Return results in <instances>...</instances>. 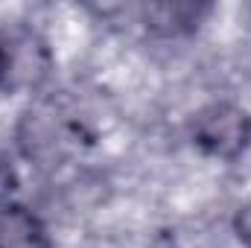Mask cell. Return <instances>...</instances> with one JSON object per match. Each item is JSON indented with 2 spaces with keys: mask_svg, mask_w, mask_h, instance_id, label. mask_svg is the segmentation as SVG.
<instances>
[{
  "mask_svg": "<svg viewBox=\"0 0 251 248\" xmlns=\"http://www.w3.org/2000/svg\"><path fill=\"white\" fill-rule=\"evenodd\" d=\"M190 134L204 155L234 161L251 143V114L234 102H210L193 117Z\"/></svg>",
  "mask_w": 251,
  "mask_h": 248,
  "instance_id": "1",
  "label": "cell"
},
{
  "mask_svg": "<svg viewBox=\"0 0 251 248\" xmlns=\"http://www.w3.org/2000/svg\"><path fill=\"white\" fill-rule=\"evenodd\" d=\"M0 248H50L47 231L41 219L21 207V204H3L0 207Z\"/></svg>",
  "mask_w": 251,
  "mask_h": 248,
  "instance_id": "2",
  "label": "cell"
},
{
  "mask_svg": "<svg viewBox=\"0 0 251 248\" xmlns=\"http://www.w3.org/2000/svg\"><path fill=\"white\" fill-rule=\"evenodd\" d=\"M204 12H207V6H196V3H152V6H146L143 21H146V29L170 38V35L193 32Z\"/></svg>",
  "mask_w": 251,
  "mask_h": 248,
  "instance_id": "3",
  "label": "cell"
},
{
  "mask_svg": "<svg viewBox=\"0 0 251 248\" xmlns=\"http://www.w3.org/2000/svg\"><path fill=\"white\" fill-rule=\"evenodd\" d=\"M15 187H18L15 167H12V161L0 152V207H3V204H9V196L15 193Z\"/></svg>",
  "mask_w": 251,
  "mask_h": 248,
  "instance_id": "4",
  "label": "cell"
},
{
  "mask_svg": "<svg viewBox=\"0 0 251 248\" xmlns=\"http://www.w3.org/2000/svg\"><path fill=\"white\" fill-rule=\"evenodd\" d=\"M234 231H237V237L251 248V201L246 207H240L237 210V219H234Z\"/></svg>",
  "mask_w": 251,
  "mask_h": 248,
  "instance_id": "5",
  "label": "cell"
},
{
  "mask_svg": "<svg viewBox=\"0 0 251 248\" xmlns=\"http://www.w3.org/2000/svg\"><path fill=\"white\" fill-rule=\"evenodd\" d=\"M0 56H3V44H0Z\"/></svg>",
  "mask_w": 251,
  "mask_h": 248,
  "instance_id": "6",
  "label": "cell"
}]
</instances>
